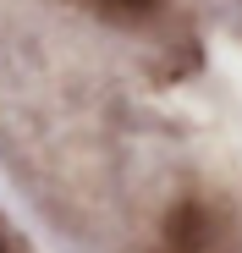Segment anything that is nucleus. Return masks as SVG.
I'll return each instance as SVG.
<instances>
[{"label":"nucleus","mask_w":242,"mask_h":253,"mask_svg":"<svg viewBox=\"0 0 242 253\" xmlns=\"http://www.w3.org/2000/svg\"><path fill=\"white\" fill-rule=\"evenodd\" d=\"M0 253H11V237H6V226H0Z\"/></svg>","instance_id":"3"},{"label":"nucleus","mask_w":242,"mask_h":253,"mask_svg":"<svg viewBox=\"0 0 242 253\" xmlns=\"http://www.w3.org/2000/svg\"><path fill=\"white\" fill-rule=\"evenodd\" d=\"M94 11H105V17H116V22H132V17H149L160 0H88Z\"/></svg>","instance_id":"2"},{"label":"nucleus","mask_w":242,"mask_h":253,"mask_svg":"<svg viewBox=\"0 0 242 253\" xmlns=\"http://www.w3.org/2000/svg\"><path fill=\"white\" fill-rule=\"evenodd\" d=\"M165 242H171V253H204V242H209V209L204 204H176L171 220H165Z\"/></svg>","instance_id":"1"}]
</instances>
